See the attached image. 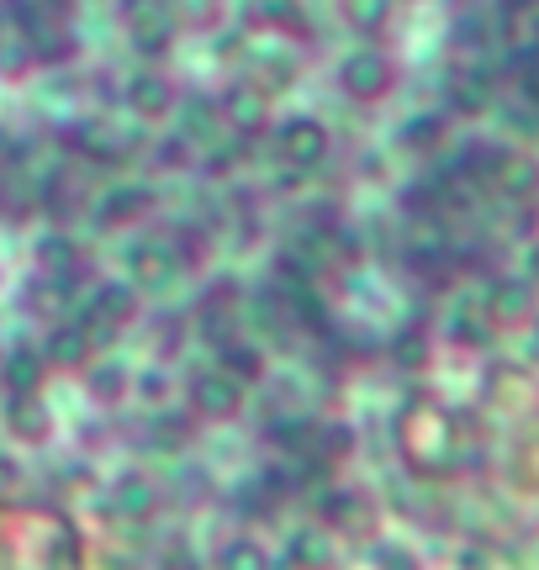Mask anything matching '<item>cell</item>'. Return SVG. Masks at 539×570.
<instances>
[{
    "label": "cell",
    "mask_w": 539,
    "mask_h": 570,
    "mask_svg": "<svg viewBox=\"0 0 539 570\" xmlns=\"http://www.w3.org/2000/svg\"><path fill=\"white\" fill-rule=\"evenodd\" d=\"M6 423H11V433L17 439H27V444H42L48 439V407H42L38 396H11V412H6Z\"/></svg>",
    "instance_id": "e0dca14e"
},
{
    "label": "cell",
    "mask_w": 539,
    "mask_h": 570,
    "mask_svg": "<svg viewBox=\"0 0 539 570\" xmlns=\"http://www.w3.org/2000/svg\"><path fill=\"white\" fill-rule=\"evenodd\" d=\"M111 508L122 512L127 523H148V518L159 512V481L144 475V470H122V475L111 481Z\"/></svg>",
    "instance_id": "ba28073f"
},
{
    "label": "cell",
    "mask_w": 539,
    "mask_h": 570,
    "mask_svg": "<svg viewBox=\"0 0 539 570\" xmlns=\"http://www.w3.org/2000/svg\"><path fill=\"white\" fill-rule=\"evenodd\" d=\"M265 21H296V0H265Z\"/></svg>",
    "instance_id": "7402d4cb"
},
{
    "label": "cell",
    "mask_w": 539,
    "mask_h": 570,
    "mask_svg": "<svg viewBox=\"0 0 539 570\" xmlns=\"http://www.w3.org/2000/svg\"><path fill=\"white\" fill-rule=\"evenodd\" d=\"M127 27H133V48L144 59H159L169 48V11L165 0H127Z\"/></svg>",
    "instance_id": "52a82bcc"
},
{
    "label": "cell",
    "mask_w": 539,
    "mask_h": 570,
    "mask_svg": "<svg viewBox=\"0 0 539 570\" xmlns=\"http://www.w3.org/2000/svg\"><path fill=\"white\" fill-rule=\"evenodd\" d=\"M148 212H154V190L138 180H122V185H111L101 202H96V227H127V223H144Z\"/></svg>",
    "instance_id": "8992f818"
},
{
    "label": "cell",
    "mask_w": 539,
    "mask_h": 570,
    "mask_svg": "<svg viewBox=\"0 0 539 570\" xmlns=\"http://www.w3.org/2000/svg\"><path fill=\"white\" fill-rule=\"evenodd\" d=\"M223 122L238 127V132H259V127L270 122L265 96H259V90H249V85L228 90V96H223Z\"/></svg>",
    "instance_id": "9a60e30c"
},
{
    "label": "cell",
    "mask_w": 539,
    "mask_h": 570,
    "mask_svg": "<svg viewBox=\"0 0 539 570\" xmlns=\"http://www.w3.org/2000/svg\"><path fill=\"white\" fill-rule=\"evenodd\" d=\"M85 391H90V402H101V407H117L133 396V370L117 360V354H106L96 365L85 370Z\"/></svg>",
    "instance_id": "30bf717a"
},
{
    "label": "cell",
    "mask_w": 539,
    "mask_h": 570,
    "mask_svg": "<svg viewBox=\"0 0 539 570\" xmlns=\"http://www.w3.org/2000/svg\"><path fill=\"white\" fill-rule=\"evenodd\" d=\"M339 85H344L350 101H381L392 90V59L381 48H354L339 63Z\"/></svg>",
    "instance_id": "277c9868"
},
{
    "label": "cell",
    "mask_w": 539,
    "mask_h": 570,
    "mask_svg": "<svg viewBox=\"0 0 539 570\" xmlns=\"http://www.w3.org/2000/svg\"><path fill=\"white\" fill-rule=\"evenodd\" d=\"M127 106H133L138 117H148V122H159V117L175 111V85H169L165 75L144 69V75H133V80H127Z\"/></svg>",
    "instance_id": "8fae6325"
},
{
    "label": "cell",
    "mask_w": 539,
    "mask_h": 570,
    "mask_svg": "<svg viewBox=\"0 0 539 570\" xmlns=\"http://www.w3.org/2000/svg\"><path fill=\"white\" fill-rule=\"evenodd\" d=\"M275 142H281V159L291 169H317V164L329 159V127L317 122V117H291Z\"/></svg>",
    "instance_id": "5b68a950"
},
{
    "label": "cell",
    "mask_w": 539,
    "mask_h": 570,
    "mask_svg": "<svg viewBox=\"0 0 539 570\" xmlns=\"http://www.w3.org/2000/svg\"><path fill=\"white\" fill-rule=\"evenodd\" d=\"M133 391H138L144 407L159 412L169 402V375H159V370H133Z\"/></svg>",
    "instance_id": "ffe728a7"
},
{
    "label": "cell",
    "mask_w": 539,
    "mask_h": 570,
    "mask_svg": "<svg viewBox=\"0 0 539 570\" xmlns=\"http://www.w3.org/2000/svg\"><path fill=\"white\" fill-rule=\"evenodd\" d=\"M38 265L48 269V275L69 281V269L80 265V254H75V244H69L63 233H42V238H38Z\"/></svg>",
    "instance_id": "ac0fdd59"
},
{
    "label": "cell",
    "mask_w": 539,
    "mask_h": 570,
    "mask_svg": "<svg viewBox=\"0 0 539 570\" xmlns=\"http://www.w3.org/2000/svg\"><path fill=\"white\" fill-rule=\"evenodd\" d=\"M42 370H48L42 348H6V360H0V381H6L11 396H38Z\"/></svg>",
    "instance_id": "7c38bea8"
},
{
    "label": "cell",
    "mask_w": 539,
    "mask_h": 570,
    "mask_svg": "<svg viewBox=\"0 0 539 570\" xmlns=\"http://www.w3.org/2000/svg\"><path fill=\"white\" fill-rule=\"evenodd\" d=\"M133 317H138V285L133 281H106L80 302V323H85V333H90L96 344L117 338Z\"/></svg>",
    "instance_id": "6da1fadb"
},
{
    "label": "cell",
    "mask_w": 539,
    "mask_h": 570,
    "mask_svg": "<svg viewBox=\"0 0 539 570\" xmlns=\"http://www.w3.org/2000/svg\"><path fill=\"white\" fill-rule=\"evenodd\" d=\"M186 402H190V412L207 417V423H233V417L244 412V402H249V386H238L233 375H223L217 365H207V370L190 375Z\"/></svg>",
    "instance_id": "7a4b0ae2"
},
{
    "label": "cell",
    "mask_w": 539,
    "mask_h": 570,
    "mask_svg": "<svg viewBox=\"0 0 539 570\" xmlns=\"http://www.w3.org/2000/svg\"><path fill=\"white\" fill-rule=\"evenodd\" d=\"M212 365L223 370V375H233L238 386H259L270 360H265V344H259V338L223 327V333H212Z\"/></svg>",
    "instance_id": "3957f363"
},
{
    "label": "cell",
    "mask_w": 539,
    "mask_h": 570,
    "mask_svg": "<svg viewBox=\"0 0 539 570\" xmlns=\"http://www.w3.org/2000/svg\"><path fill=\"white\" fill-rule=\"evenodd\" d=\"M286 566L291 570H323L329 566V544H323V533L312 529V523H296L286 533Z\"/></svg>",
    "instance_id": "2e32d148"
},
{
    "label": "cell",
    "mask_w": 539,
    "mask_h": 570,
    "mask_svg": "<svg viewBox=\"0 0 539 570\" xmlns=\"http://www.w3.org/2000/svg\"><path fill=\"white\" fill-rule=\"evenodd\" d=\"M127 259H133V285H169L186 265L180 244H133Z\"/></svg>",
    "instance_id": "9c48e42d"
},
{
    "label": "cell",
    "mask_w": 539,
    "mask_h": 570,
    "mask_svg": "<svg viewBox=\"0 0 539 570\" xmlns=\"http://www.w3.org/2000/svg\"><path fill=\"white\" fill-rule=\"evenodd\" d=\"M408 142H434V122L423 117V122H408Z\"/></svg>",
    "instance_id": "603a6c76"
},
{
    "label": "cell",
    "mask_w": 539,
    "mask_h": 570,
    "mask_svg": "<svg viewBox=\"0 0 539 570\" xmlns=\"http://www.w3.org/2000/svg\"><path fill=\"white\" fill-rule=\"evenodd\" d=\"M535 6H539V0H535Z\"/></svg>",
    "instance_id": "d4e9b609"
},
{
    "label": "cell",
    "mask_w": 539,
    "mask_h": 570,
    "mask_svg": "<svg viewBox=\"0 0 539 570\" xmlns=\"http://www.w3.org/2000/svg\"><path fill=\"white\" fill-rule=\"evenodd\" d=\"M90 348H96V338H90L85 323L75 317V323H59L53 333H48L42 360H48V365H85V360H90Z\"/></svg>",
    "instance_id": "5bb4252c"
},
{
    "label": "cell",
    "mask_w": 539,
    "mask_h": 570,
    "mask_svg": "<svg viewBox=\"0 0 539 570\" xmlns=\"http://www.w3.org/2000/svg\"><path fill=\"white\" fill-rule=\"evenodd\" d=\"M169 6L186 21H212V11H217V0H169Z\"/></svg>",
    "instance_id": "44dd1931"
},
{
    "label": "cell",
    "mask_w": 539,
    "mask_h": 570,
    "mask_svg": "<svg viewBox=\"0 0 539 570\" xmlns=\"http://www.w3.org/2000/svg\"><path fill=\"white\" fill-rule=\"evenodd\" d=\"M344 11H350V27H360V32H381L386 17H392V0H344Z\"/></svg>",
    "instance_id": "d6986e66"
},
{
    "label": "cell",
    "mask_w": 539,
    "mask_h": 570,
    "mask_svg": "<svg viewBox=\"0 0 539 570\" xmlns=\"http://www.w3.org/2000/svg\"><path fill=\"white\" fill-rule=\"evenodd\" d=\"M270 566H275V560H270L259 533H233V539H223L217 554H212V570H270Z\"/></svg>",
    "instance_id": "4fadbf2b"
},
{
    "label": "cell",
    "mask_w": 539,
    "mask_h": 570,
    "mask_svg": "<svg viewBox=\"0 0 539 570\" xmlns=\"http://www.w3.org/2000/svg\"><path fill=\"white\" fill-rule=\"evenodd\" d=\"M270 570H291V566H270Z\"/></svg>",
    "instance_id": "cb8c5ba5"
}]
</instances>
